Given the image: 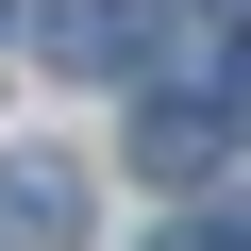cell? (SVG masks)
<instances>
[{
	"mask_svg": "<svg viewBox=\"0 0 251 251\" xmlns=\"http://www.w3.org/2000/svg\"><path fill=\"white\" fill-rule=\"evenodd\" d=\"M0 34H17V0H0Z\"/></svg>",
	"mask_w": 251,
	"mask_h": 251,
	"instance_id": "cell-6",
	"label": "cell"
},
{
	"mask_svg": "<svg viewBox=\"0 0 251 251\" xmlns=\"http://www.w3.org/2000/svg\"><path fill=\"white\" fill-rule=\"evenodd\" d=\"M0 251H84V168L67 151H0Z\"/></svg>",
	"mask_w": 251,
	"mask_h": 251,
	"instance_id": "cell-2",
	"label": "cell"
},
{
	"mask_svg": "<svg viewBox=\"0 0 251 251\" xmlns=\"http://www.w3.org/2000/svg\"><path fill=\"white\" fill-rule=\"evenodd\" d=\"M218 134H251V50H234V100H218Z\"/></svg>",
	"mask_w": 251,
	"mask_h": 251,
	"instance_id": "cell-5",
	"label": "cell"
},
{
	"mask_svg": "<svg viewBox=\"0 0 251 251\" xmlns=\"http://www.w3.org/2000/svg\"><path fill=\"white\" fill-rule=\"evenodd\" d=\"M168 17H184V0H34L50 67H84V84H134V67L168 50Z\"/></svg>",
	"mask_w": 251,
	"mask_h": 251,
	"instance_id": "cell-1",
	"label": "cell"
},
{
	"mask_svg": "<svg viewBox=\"0 0 251 251\" xmlns=\"http://www.w3.org/2000/svg\"><path fill=\"white\" fill-rule=\"evenodd\" d=\"M218 151H234V134H218V100H184V84L134 117V168H151L168 201H201V184H218Z\"/></svg>",
	"mask_w": 251,
	"mask_h": 251,
	"instance_id": "cell-3",
	"label": "cell"
},
{
	"mask_svg": "<svg viewBox=\"0 0 251 251\" xmlns=\"http://www.w3.org/2000/svg\"><path fill=\"white\" fill-rule=\"evenodd\" d=\"M218 17H251V0H218Z\"/></svg>",
	"mask_w": 251,
	"mask_h": 251,
	"instance_id": "cell-7",
	"label": "cell"
},
{
	"mask_svg": "<svg viewBox=\"0 0 251 251\" xmlns=\"http://www.w3.org/2000/svg\"><path fill=\"white\" fill-rule=\"evenodd\" d=\"M151 251H251V234H218V218H168V234H151Z\"/></svg>",
	"mask_w": 251,
	"mask_h": 251,
	"instance_id": "cell-4",
	"label": "cell"
}]
</instances>
